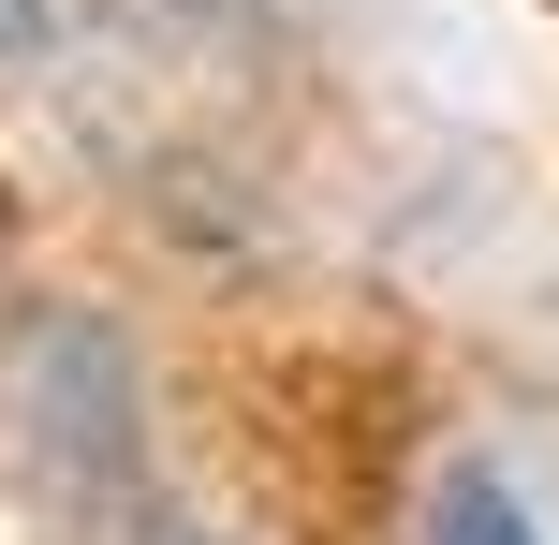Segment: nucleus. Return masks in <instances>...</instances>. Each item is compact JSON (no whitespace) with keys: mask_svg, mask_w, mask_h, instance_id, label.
<instances>
[{"mask_svg":"<svg viewBox=\"0 0 559 545\" xmlns=\"http://www.w3.org/2000/svg\"><path fill=\"white\" fill-rule=\"evenodd\" d=\"M427 545H545V531H531V501H515L501 472H456L442 517H427Z\"/></svg>","mask_w":559,"mask_h":545,"instance_id":"f257e3e1","label":"nucleus"},{"mask_svg":"<svg viewBox=\"0 0 559 545\" xmlns=\"http://www.w3.org/2000/svg\"><path fill=\"white\" fill-rule=\"evenodd\" d=\"M0 45H29V0H0Z\"/></svg>","mask_w":559,"mask_h":545,"instance_id":"f03ea898","label":"nucleus"}]
</instances>
